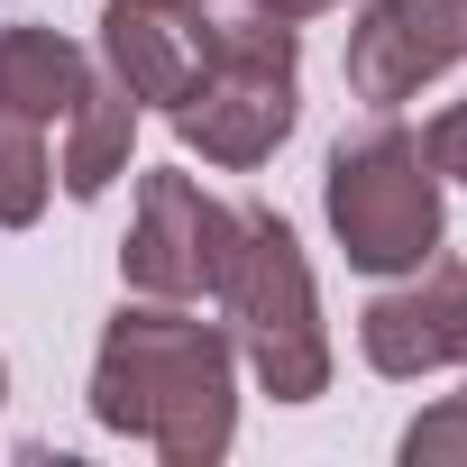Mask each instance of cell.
I'll list each match as a JSON object with an SVG mask.
<instances>
[{
    "label": "cell",
    "mask_w": 467,
    "mask_h": 467,
    "mask_svg": "<svg viewBox=\"0 0 467 467\" xmlns=\"http://www.w3.org/2000/svg\"><path fill=\"white\" fill-rule=\"evenodd\" d=\"M92 421L156 449L165 467H211L239 440V339L174 303H119L92 358Z\"/></svg>",
    "instance_id": "obj_1"
},
{
    "label": "cell",
    "mask_w": 467,
    "mask_h": 467,
    "mask_svg": "<svg viewBox=\"0 0 467 467\" xmlns=\"http://www.w3.org/2000/svg\"><path fill=\"white\" fill-rule=\"evenodd\" d=\"M192 28H202V74L165 119L202 165L248 174L294 138V110H303L294 101V74H303L294 19L257 10V0H192Z\"/></svg>",
    "instance_id": "obj_2"
},
{
    "label": "cell",
    "mask_w": 467,
    "mask_h": 467,
    "mask_svg": "<svg viewBox=\"0 0 467 467\" xmlns=\"http://www.w3.org/2000/svg\"><path fill=\"white\" fill-rule=\"evenodd\" d=\"M220 312H229V339H239L248 376H257L275 403H312V394L330 385L321 294H312L303 239H294L275 211H239V257H229Z\"/></svg>",
    "instance_id": "obj_3"
},
{
    "label": "cell",
    "mask_w": 467,
    "mask_h": 467,
    "mask_svg": "<svg viewBox=\"0 0 467 467\" xmlns=\"http://www.w3.org/2000/svg\"><path fill=\"white\" fill-rule=\"evenodd\" d=\"M321 211L358 275H421L440 257V165L412 129H367L330 147Z\"/></svg>",
    "instance_id": "obj_4"
},
{
    "label": "cell",
    "mask_w": 467,
    "mask_h": 467,
    "mask_svg": "<svg viewBox=\"0 0 467 467\" xmlns=\"http://www.w3.org/2000/svg\"><path fill=\"white\" fill-rule=\"evenodd\" d=\"M229 257H239V211L211 202V192H202L192 174H174V165L138 174V220H129V248H119L129 294H156V303H220Z\"/></svg>",
    "instance_id": "obj_5"
},
{
    "label": "cell",
    "mask_w": 467,
    "mask_h": 467,
    "mask_svg": "<svg viewBox=\"0 0 467 467\" xmlns=\"http://www.w3.org/2000/svg\"><path fill=\"white\" fill-rule=\"evenodd\" d=\"M449 65H467V0H367L348 28V92L367 110H403Z\"/></svg>",
    "instance_id": "obj_6"
},
{
    "label": "cell",
    "mask_w": 467,
    "mask_h": 467,
    "mask_svg": "<svg viewBox=\"0 0 467 467\" xmlns=\"http://www.w3.org/2000/svg\"><path fill=\"white\" fill-rule=\"evenodd\" d=\"M358 348L376 376L412 385L431 367H467V257H431L421 285L403 294H376L358 312Z\"/></svg>",
    "instance_id": "obj_7"
},
{
    "label": "cell",
    "mask_w": 467,
    "mask_h": 467,
    "mask_svg": "<svg viewBox=\"0 0 467 467\" xmlns=\"http://www.w3.org/2000/svg\"><path fill=\"white\" fill-rule=\"evenodd\" d=\"M101 56L110 83L138 110H174L202 74V28H192V0H110L101 10Z\"/></svg>",
    "instance_id": "obj_8"
},
{
    "label": "cell",
    "mask_w": 467,
    "mask_h": 467,
    "mask_svg": "<svg viewBox=\"0 0 467 467\" xmlns=\"http://www.w3.org/2000/svg\"><path fill=\"white\" fill-rule=\"evenodd\" d=\"M92 83V56L65 37V28H0V119H65Z\"/></svg>",
    "instance_id": "obj_9"
},
{
    "label": "cell",
    "mask_w": 467,
    "mask_h": 467,
    "mask_svg": "<svg viewBox=\"0 0 467 467\" xmlns=\"http://www.w3.org/2000/svg\"><path fill=\"white\" fill-rule=\"evenodd\" d=\"M129 147H138V101H129L110 74H92L83 101L65 110V165H56V183H65L74 202H101V192L129 174Z\"/></svg>",
    "instance_id": "obj_10"
},
{
    "label": "cell",
    "mask_w": 467,
    "mask_h": 467,
    "mask_svg": "<svg viewBox=\"0 0 467 467\" xmlns=\"http://www.w3.org/2000/svg\"><path fill=\"white\" fill-rule=\"evenodd\" d=\"M56 192V156L28 119H0V229H28Z\"/></svg>",
    "instance_id": "obj_11"
},
{
    "label": "cell",
    "mask_w": 467,
    "mask_h": 467,
    "mask_svg": "<svg viewBox=\"0 0 467 467\" xmlns=\"http://www.w3.org/2000/svg\"><path fill=\"white\" fill-rule=\"evenodd\" d=\"M403 467H467V394H440L403 431Z\"/></svg>",
    "instance_id": "obj_12"
},
{
    "label": "cell",
    "mask_w": 467,
    "mask_h": 467,
    "mask_svg": "<svg viewBox=\"0 0 467 467\" xmlns=\"http://www.w3.org/2000/svg\"><path fill=\"white\" fill-rule=\"evenodd\" d=\"M421 147H431V165H440L449 183H467V101H449V110H431V129H421Z\"/></svg>",
    "instance_id": "obj_13"
},
{
    "label": "cell",
    "mask_w": 467,
    "mask_h": 467,
    "mask_svg": "<svg viewBox=\"0 0 467 467\" xmlns=\"http://www.w3.org/2000/svg\"><path fill=\"white\" fill-rule=\"evenodd\" d=\"M257 10H275V19H321V10H339V0H257Z\"/></svg>",
    "instance_id": "obj_14"
},
{
    "label": "cell",
    "mask_w": 467,
    "mask_h": 467,
    "mask_svg": "<svg viewBox=\"0 0 467 467\" xmlns=\"http://www.w3.org/2000/svg\"><path fill=\"white\" fill-rule=\"evenodd\" d=\"M0 403H10V367H0Z\"/></svg>",
    "instance_id": "obj_15"
}]
</instances>
